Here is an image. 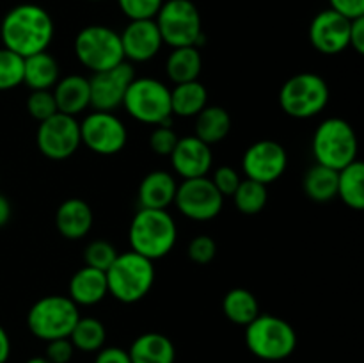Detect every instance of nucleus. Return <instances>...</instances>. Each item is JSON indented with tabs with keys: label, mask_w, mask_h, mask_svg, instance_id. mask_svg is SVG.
I'll return each mask as SVG.
<instances>
[{
	"label": "nucleus",
	"mask_w": 364,
	"mask_h": 363,
	"mask_svg": "<svg viewBox=\"0 0 364 363\" xmlns=\"http://www.w3.org/2000/svg\"><path fill=\"white\" fill-rule=\"evenodd\" d=\"M55 25L45 7L38 4H20L7 11L0 23L4 48L20 57L46 52L53 41Z\"/></svg>",
	"instance_id": "1"
},
{
	"label": "nucleus",
	"mask_w": 364,
	"mask_h": 363,
	"mask_svg": "<svg viewBox=\"0 0 364 363\" xmlns=\"http://www.w3.org/2000/svg\"><path fill=\"white\" fill-rule=\"evenodd\" d=\"M176 238V223L167 210L139 209L128 230L132 251L146 256L151 262L169 255Z\"/></svg>",
	"instance_id": "2"
},
{
	"label": "nucleus",
	"mask_w": 364,
	"mask_h": 363,
	"mask_svg": "<svg viewBox=\"0 0 364 363\" xmlns=\"http://www.w3.org/2000/svg\"><path fill=\"white\" fill-rule=\"evenodd\" d=\"M107 287L114 299L124 305L141 301L148 295L155 283V267L151 260L135 251L117 255L112 265L107 269Z\"/></svg>",
	"instance_id": "3"
},
{
	"label": "nucleus",
	"mask_w": 364,
	"mask_h": 363,
	"mask_svg": "<svg viewBox=\"0 0 364 363\" xmlns=\"http://www.w3.org/2000/svg\"><path fill=\"white\" fill-rule=\"evenodd\" d=\"M245 345L263 362H283L297 349V333L290 322L267 313L245 326Z\"/></svg>",
	"instance_id": "4"
},
{
	"label": "nucleus",
	"mask_w": 364,
	"mask_h": 363,
	"mask_svg": "<svg viewBox=\"0 0 364 363\" xmlns=\"http://www.w3.org/2000/svg\"><path fill=\"white\" fill-rule=\"evenodd\" d=\"M311 149L316 164L340 171L358 160V135L348 121L329 117L322 121L313 134Z\"/></svg>",
	"instance_id": "5"
},
{
	"label": "nucleus",
	"mask_w": 364,
	"mask_h": 363,
	"mask_svg": "<svg viewBox=\"0 0 364 363\" xmlns=\"http://www.w3.org/2000/svg\"><path fill=\"white\" fill-rule=\"evenodd\" d=\"M153 20L159 27L162 41L171 48H199L205 43L201 14L192 0H164Z\"/></svg>",
	"instance_id": "6"
},
{
	"label": "nucleus",
	"mask_w": 364,
	"mask_h": 363,
	"mask_svg": "<svg viewBox=\"0 0 364 363\" xmlns=\"http://www.w3.org/2000/svg\"><path fill=\"white\" fill-rule=\"evenodd\" d=\"M123 107L134 120L146 125H171V89L159 78L135 77L128 85Z\"/></svg>",
	"instance_id": "7"
},
{
	"label": "nucleus",
	"mask_w": 364,
	"mask_h": 363,
	"mask_svg": "<svg viewBox=\"0 0 364 363\" xmlns=\"http://www.w3.org/2000/svg\"><path fill=\"white\" fill-rule=\"evenodd\" d=\"M80 319L78 306L66 295H45L31 306L27 313V327L43 342L68 338Z\"/></svg>",
	"instance_id": "8"
},
{
	"label": "nucleus",
	"mask_w": 364,
	"mask_h": 363,
	"mask_svg": "<svg viewBox=\"0 0 364 363\" xmlns=\"http://www.w3.org/2000/svg\"><path fill=\"white\" fill-rule=\"evenodd\" d=\"M73 50L82 66L92 73L110 70L123 63L124 53L119 32L105 25H87L77 34Z\"/></svg>",
	"instance_id": "9"
},
{
	"label": "nucleus",
	"mask_w": 364,
	"mask_h": 363,
	"mask_svg": "<svg viewBox=\"0 0 364 363\" xmlns=\"http://www.w3.org/2000/svg\"><path fill=\"white\" fill-rule=\"evenodd\" d=\"M329 85L316 73H297L288 78L279 91V105L295 120H308L326 109Z\"/></svg>",
	"instance_id": "10"
},
{
	"label": "nucleus",
	"mask_w": 364,
	"mask_h": 363,
	"mask_svg": "<svg viewBox=\"0 0 364 363\" xmlns=\"http://www.w3.org/2000/svg\"><path fill=\"white\" fill-rule=\"evenodd\" d=\"M38 148L46 159L66 160L80 148V123L77 117L55 112L41 121L36 134Z\"/></svg>",
	"instance_id": "11"
},
{
	"label": "nucleus",
	"mask_w": 364,
	"mask_h": 363,
	"mask_svg": "<svg viewBox=\"0 0 364 363\" xmlns=\"http://www.w3.org/2000/svg\"><path fill=\"white\" fill-rule=\"evenodd\" d=\"M80 141L92 153L116 155L127 146L128 132L114 112L92 110L80 123Z\"/></svg>",
	"instance_id": "12"
},
{
	"label": "nucleus",
	"mask_w": 364,
	"mask_h": 363,
	"mask_svg": "<svg viewBox=\"0 0 364 363\" xmlns=\"http://www.w3.org/2000/svg\"><path fill=\"white\" fill-rule=\"evenodd\" d=\"M174 205L192 221H212L220 214L224 196L208 177L188 178L178 184Z\"/></svg>",
	"instance_id": "13"
},
{
	"label": "nucleus",
	"mask_w": 364,
	"mask_h": 363,
	"mask_svg": "<svg viewBox=\"0 0 364 363\" xmlns=\"http://www.w3.org/2000/svg\"><path fill=\"white\" fill-rule=\"evenodd\" d=\"M288 166V153L277 141L259 139L245 149L242 157V169L245 178L263 185L274 184L284 174Z\"/></svg>",
	"instance_id": "14"
},
{
	"label": "nucleus",
	"mask_w": 364,
	"mask_h": 363,
	"mask_svg": "<svg viewBox=\"0 0 364 363\" xmlns=\"http://www.w3.org/2000/svg\"><path fill=\"white\" fill-rule=\"evenodd\" d=\"M135 78V70L128 60H123L110 70L92 73L89 78L91 107L95 110L112 112L123 105L128 85Z\"/></svg>",
	"instance_id": "15"
},
{
	"label": "nucleus",
	"mask_w": 364,
	"mask_h": 363,
	"mask_svg": "<svg viewBox=\"0 0 364 363\" xmlns=\"http://www.w3.org/2000/svg\"><path fill=\"white\" fill-rule=\"evenodd\" d=\"M350 20L333 9L320 11L309 25V41L323 56H338L348 48Z\"/></svg>",
	"instance_id": "16"
},
{
	"label": "nucleus",
	"mask_w": 364,
	"mask_h": 363,
	"mask_svg": "<svg viewBox=\"0 0 364 363\" xmlns=\"http://www.w3.org/2000/svg\"><path fill=\"white\" fill-rule=\"evenodd\" d=\"M119 38L124 59L132 63L151 60L164 45L155 20H130Z\"/></svg>",
	"instance_id": "17"
},
{
	"label": "nucleus",
	"mask_w": 364,
	"mask_h": 363,
	"mask_svg": "<svg viewBox=\"0 0 364 363\" xmlns=\"http://www.w3.org/2000/svg\"><path fill=\"white\" fill-rule=\"evenodd\" d=\"M169 159L174 173L180 174L183 180L206 177L213 164L210 144L203 142L196 135H187V137L178 139L176 148L173 149Z\"/></svg>",
	"instance_id": "18"
},
{
	"label": "nucleus",
	"mask_w": 364,
	"mask_h": 363,
	"mask_svg": "<svg viewBox=\"0 0 364 363\" xmlns=\"http://www.w3.org/2000/svg\"><path fill=\"white\" fill-rule=\"evenodd\" d=\"M95 214L87 201L80 198H70L59 205L55 212L57 231L68 241L84 238L91 231Z\"/></svg>",
	"instance_id": "19"
},
{
	"label": "nucleus",
	"mask_w": 364,
	"mask_h": 363,
	"mask_svg": "<svg viewBox=\"0 0 364 363\" xmlns=\"http://www.w3.org/2000/svg\"><path fill=\"white\" fill-rule=\"evenodd\" d=\"M52 95L55 98L57 112L77 117L91 107V91H89V78L82 75H68L59 78L53 85Z\"/></svg>",
	"instance_id": "20"
},
{
	"label": "nucleus",
	"mask_w": 364,
	"mask_h": 363,
	"mask_svg": "<svg viewBox=\"0 0 364 363\" xmlns=\"http://www.w3.org/2000/svg\"><path fill=\"white\" fill-rule=\"evenodd\" d=\"M178 182L167 171H151L142 178L139 185L137 198L141 209L166 210L171 203H174Z\"/></svg>",
	"instance_id": "21"
},
{
	"label": "nucleus",
	"mask_w": 364,
	"mask_h": 363,
	"mask_svg": "<svg viewBox=\"0 0 364 363\" xmlns=\"http://www.w3.org/2000/svg\"><path fill=\"white\" fill-rule=\"evenodd\" d=\"M109 295L107 276L103 270L82 267L70 280V299L77 306H92Z\"/></svg>",
	"instance_id": "22"
},
{
	"label": "nucleus",
	"mask_w": 364,
	"mask_h": 363,
	"mask_svg": "<svg viewBox=\"0 0 364 363\" xmlns=\"http://www.w3.org/2000/svg\"><path fill=\"white\" fill-rule=\"evenodd\" d=\"M132 363H174L176 347L169 337L156 331L142 333L128 349Z\"/></svg>",
	"instance_id": "23"
},
{
	"label": "nucleus",
	"mask_w": 364,
	"mask_h": 363,
	"mask_svg": "<svg viewBox=\"0 0 364 363\" xmlns=\"http://www.w3.org/2000/svg\"><path fill=\"white\" fill-rule=\"evenodd\" d=\"M59 80V64L48 52H39L23 59V82L32 91H52Z\"/></svg>",
	"instance_id": "24"
},
{
	"label": "nucleus",
	"mask_w": 364,
	"mask_h": 363,
	"mask_svg": "<svg viewBox=\"0 0 364 363\" xmlns=\"http://www.w3.org/2000/svg\"><path fill=\"white\" fill-rule=\"evenodd\" d=\"M208 105V89L199 80L176 84L171 89V110L174 116L194 117Z\"/></svg>",
	"instance_id": "25"
},
{
	"label": "nucleus",
	"mask_w": 364,
	"mask_h": 363,
	"mask_svg": "<svg viewBox=\"0 0 364 363\" xmlns=\"http://www.w3.org/2000/svg\"><path fill=\"white\" fill-rule=\"evenodd\" d=\"M231 130V116L224 107L206 105L196 116V137L206 144L224 141Z\"/></svg>",
	"instance_id": "26"
},
{
	"label": "nucleus",
	"mask_w": 364,
	"mask_h": 363,
	"mask_svg": "<svg viewBox=\"0 0 364 363\" xmlns=\"http://www.w3.org/2000/svg\"><path fill=\"white\" fill-rule=\"evenodd\" d=\"M203 70L201 52L196 46H180L173 48L166 63V71L169 80L174 84L198 80Z\"/></svg>",
	"instance_id": "27"
},
{
	"label": "nucleus",
	"mask_w": 364,
	"mask_h": 363,
	"mask_svg": "<svg viewBox=\"0 0 364 363\" xmlns=\"http://www.w3.org/2000/svg\"><path fill=\"white\" fill-rule=\"evenodd\" d=\"M338 198L352 210L364 209V164L354 160L338 171Z\"/></svg>",
	"instance_id": "28"
},
{
	"label": "nucleus",
	"mask_w": 364,
	"mask_h": 363,
	"mask_svg": "<svg viewBox=\"0 0 364 363\" xmlns=\"http://www.w3.org/2000/svg\"><path fill=\"white\" fill-rule=\"evenodd\" d=\"M223 312L233 324L247 326L259 315V302L247 288H231L223 299Z\"/></svg>",
	"instance_id": "29"
},
{
	"label": "nucleus",
	"mask_w": 364,
	"mask_h": 363,
	"mask_svg": "<svg viewBox=\"0 0 364 363\" xmlns=\"http://www.w3.org/2000/svg\"><path fill=\"white\" fill-rule=\"evenodd\" d=\"M306 196L316 203H327L338 194V171L315 164L309 167L302 180Z\"/></svg>",
	"instance_id": "30"
},
{
	"label": "nucleus",
	"mask_w": 364,
	"mask_h": 363,
	"mask_svg": "<svg viewBox=\"0 0 364 363\" xmlns=\"http://www.w3.org/2000/svg\"><path fill=\"white\" fill-rule=\"evenodd\" d=\"M73 344L75 351L82 352H98L105 347L107 330L103 322L95 317H80L68 337Z\"/></svg>",
	"instance_id": "31"
},
{
	"label": "nucleus",
	"mask_w": 364,
	"mask_h": 363,
	"mask_svg": "<svg viewBox=\"0 0 364 363\" xmlns=\"http://www.w3.org/2000/svg\"><path fill=\"white\" fill-rule=\"evenodd\" d=\"M233 199L235 205H237V209L242 214L256 216V214H259L265 209L267 201H269V191H267V185L245 178V180L240 182L237 191H235Z\"/></svg>",
	"instance_id": "32"
},
{
	"label": "nucleus",
	"mask_w": 364,
	"mask_h": 363,
	"mask_svg": "<svg viewBox=\"0 0 364 363\" xmlns=\"http://www.w3.org/2000/svg\"><path fill=\"white\" fill-rule=\"evenodd\" d=\"M23 84V57L0 48V91H9Z\"/></svg>",
	"instance_id": "33"
},
{
	"label": "nucleus",
	"mask_w": 364,
	"mask_h": 363,
	"mask_svg": "<svg viewBox=\"0 0 364 363\" xmlns=\"http://www.w3.org/2000/svg\"><path fill=\"white\" fill-rule=\"evenodd\" d=\"M119 253L116 251L110 242L107 241H92L89 242L87 248L84 251V260H85V265L92 267V269H98L107 273L110 265L114 263V260L117 258Z\"/></svg>",
	"instance_id": "34"
},
{
	"label": "nucleus",
	"mask_w": 364,
	"mask_h": 363,
	"mask_svg": "<svg viewBox=\"0 0 364 363\" xmlns=\"http://www.w3.org/2000/svg\"><path fill=\"white\" fill-rule=\"evenodd\" d=\"M164 0H117L121 13L128 20H153Z\"/></svg>",
	"instance_id": "35"
},
{
	"label": "nucleus",
	"mask_w": 364,
	"mask_h": 363,
	"mask_svg": "<svg viewBox=\"0 0 364 363\" xmlns=\"http://www.w3.org/2000/svg\"><path fill=\"white\" fill-rule=\"evenodd\" d=\"M27 110L36 121H45L57 112L52 91H32L27 98Z\"/></svg>",
	"instance_id": "36"
},
{
	"label": "nucleus",
	"mask_w": 364,
	"mask_h": 363,
	"mask_svg": "<svg viewBox=\"0 0 364 363\" xmlns=\"http://www.w3.org/2000/svg\"><path fill=\"white\" fill-rule=\"evenodd\" d=\"M178 134L171 125H156L149 135V148L160 157H169L178 144Z\"/></svg>",
	"instance_id": "37"
},
{
	"label": "nucleus",
	"mask_w": 364,
	"mask_h": 363,
	"mask_svg": "<svg viewBox=\"0 0 364 363\" xmlns=\"http://www.w3.org/2000/svg\"><path fill=\"white\" fill-rule=\"evenodd\" d=\"M187 255L192 262L199 265H206L212 262L217 255V244L210 235H198L191 241L187 249Z\"/></svg>",
	"instance_id": "38"
},
{
	"label": "nucleus",
	"mask_w": 364,
	"mask_h": 363,
	"mask_svg": "<svg viewBox=\"0 0 364 363\" xmlns=\"http://www.w3.org/2000/svg\"><path fill=\"white\" fill-rule=\"evenodd\" d=\"M213 182V185L217 187V191L223 196H233L237 187L240 185L242 178L240 174L237 173V169L231 166H220L217 167L213 177L210 178Z\"/></svg>",
	"instance_id": "39"
},
{
	"label": "nucleus",
	"mask_w": 364,
	"mask_h": 363,
	"mask_svg": "<svg viewBox=\"0 0 364 363\" xmlns=\"http://www.w3.org/2000/svg\"><path fill=\"white\" fill-rule=\"evenodd\" d=\"M75 354V347L70 338H55L46 342L45 358L50 363H70Z\"/></svg>",
	"instance_id": "40"
},
{
	"label": "nucleus",
	"mask_w": 364,
	"mask_h": 363,
	"mask_svg": "<svg viewBox=\"0 0 364 363\" xmlns=\"http://www.w3.org/2000/svg\"><path fill=\"white\" fill-rule=\"evenodd\" d=\"M329 9L343 14L348 20L364 16V0H329Z\"/></svg>",
	"instance_id": "41"
},
{
	"label": "nucleus",
	"mask_w": 364,
	"mask_h": 363,
	"mask_svg": "<svg viewBox=\"0 0 364 363\" xmlns=\"http://www.w3.org/2000/svg\"><path fill=\"white\" fill-rule=\"evenodd\" d=\"M95 363H132V359L128 356V351L116 347V345H109L96 352Z\"/></svg>",
	"instance_id": "42"
},
{
	"label": "nucleus",
	"mask_w": 364,
	"mask_h": 363,
	"mask_svg": "<svg viewBox=\"0 0 364 363\" xmlns=\"http://www.w3.org/2000/svg\"><path fill=\"white\" fill-rule=\"evenodd\" d=\"M348 46L355 50L359 56L364 53V16L350 20V36H348Z\"/></svg>",
	"instance_id": "43"
},
{
	"label": "nucleus",
	"mask_w": 364,
	"mask_h": 363,
	"mask_svg": "<svg viewBox=\"0 0 364 363\" xmlns=\"http://www.w3.org/2000/svg\"><path fill=\"white\" fill-rule=\"evenodd\" d=\"M11 356V338L4 326L0 324V363H7Z\"/></svg>",
	"instance_id": "44"
},
{
	"label": "nucleus",
	"mask_w": 364,
	"mask_h": 363,
	"mask_svg": "<svg viewBox=\"0 0 364 363\" xmlns=\"http://www.w3.org/2000/svg\"><path fill=\"white\" fill-rule=\"evenodd\" d=\"M11 219V203L4 194H0V228L6 226Z\"/></svg>",
	"instance_id": "45"
},
{
	"label": "nucleus",
	"mask_w": 364,
	"mask_h": 363,
	"mask_svg": "<svg viewBox=\"0 0 364 363\" xmlns=\"http://www.w3.org/2000/svg\"><path fill=\"white\" fill-rule=\"evenodd\" d=\"M25 363H50V362L45 358V356H32V358H28Z\"/></svg>",
	"instance_id": "46"
},
{
	"label": "nucleus",
	"mask_w": 364,
	"mask_h": 363,
	"mask_svg": "<svg viewBox=\"0 0 364 363\" xmlns=\"http://www.w3.org/2000/svg\"><path fill=\"white\" fill-rule=\"evenodd\" d=\"M91 2H102V0H91Z\"/></svg>",
	"instance_id": "47"
}]
</instances>
